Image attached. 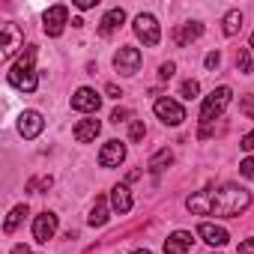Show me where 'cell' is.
I'll list each match as a JSON object with an SVG mask.
<instances>
[{
	"label": "cell",
	"instance_id": "obj_1",
	"mask_svg": "<svg viewBox=\"0 0 254 254\" xmlns=\"http://www.w3.org/2000/svg\"><path fill=\"white\" fill-rule=\"evenodd\" d=\"M248 203H251V194L239 186H224L215 191H197L186 200V206L197 215H224V218L245 212Z\"/></svg>",
	"mask_w": 254,
	"mask_h": 254
},
{
	"label": "cell",
	"instance_id": "obj_2",
	"mask_svg": "<svg viewBox=\"0 0 254 254\" xmlns=\"http://www.w3.org/2000/svg\"><path fill=\"white\" fill-rule=\"evenodd\" d=\"M33 60H36V48L30 45V48L24 51V57H21L18 63H12V69H9V84H12V87H18V90H24V93H33V90H36Z\"/></svg>",
	"mask_w": 254,
	"mask_h": 254
},
{
	"label": "cell",
	"instance_id": "obj_3",
	"mask_svg": "<svg viewBox=\"0 0 254 254\" xmlns=\"http://www.w3.org/2000/svg\"><path fill=\"white\" fill-rule=\"evenodd\" d=\"M230 99H233V93H230V87H218V90H212L206 99H203V108H200V123H212L227 105H230Z\"/></svg>",
	"mask_w": 254,
	"mask_h": 254
},
{
	"label": "cell",
	"instance_id": "obj_4",
	"mask_svg": "<svg viewBox=\"0 0 254 254\" xmlns=\"http://www.w3.org/2000/svg\"><path fill=\"white\" fill-rule=\"evenodd\" d=\"M135 36H138L144 45L156 48V45H159V39H162L159 21H156L153 15H138V18H135Z\"/></svg>",
	"mask_w": 254,
	"mask_h": 254
},
{
	"label": "cell",
	"instance_id": "obj_5",
	"mask_svg": "<svg viewBox=\"0 0 254 254\" xmlns=\"http://www.w3.org/2000/svg\"><path fill=\"white\" fill-rule=\"evenodd\" d=\"M153 111H156V117H159L162 123H168V126H180V123L186 120L183 105H180V102H174V99H156Z\"/></svg>",
	"mask_w": 254,
	"mask_h": 254
},
{
	"label": "cell",
	"instance_id": "obj_6",
	"mask_svg": "<svg viewBox=\"0 0 254 254\" xmlns=\"http://www.w3.org/2000/svg\"><path fill=\"white\" fill-rule=\"evenodd\" d=\"M114 66H117V72H123V75H135V72L141 69V51L132 48V45H123V48L114 54Z\"/></svg>",
	"mask_w": 254,
	"mask_h": 254
},
{
	"label": "cell",
	"instance_id": "obj_7",
	"mask_svg": "<svg viewBox=\"0 0 254 254\" xmlns=\"http://www.w3.org/2000/svg\"><path fill=\"white\" fill-rule=\"evenodd\" d=\"M0 36H3V42H0V48H3V60H9L24 45V33L18 30V24H3V27H0Z\"/></svg>",
	"mask_w": 254,
	"mask_h": 254
},
{
	"label": "cell",
	"instance_id": "obj_8",
	"mask_svg": "<svg viewBox=\"0 0 254 254\" xmlns=\"http://www.w3.org/2000/svg\"><path fill=\"white\" fill-rule=\"evenodd\" d=\"M42 129H45V120H42L39 111H24V114L18 117V132H21V138L33 141Z\"/></svg>",
	"mask_w": 254,
	"mask_h": 254
},
{
	"label": "cell",
	"instance_id": "obj_9",
	"mask_svg": "<svg viewBox=\"0 0 254 254\" xmlns=\"http://www.w3.org/2000/svg\"><path fill=\"white\" fill-rule=\"evenodd\" d=\"M99 105H102V96H99L96 90H90V87H81V90H75V96H72V108H75V111L96 114Z\"/></svg>",
	"mask_w": 254,
	"mask_h": 254
},
{
	"label": "cell",
	"instance_id": "obj_10",
	"mask_svg": "<svg viewBox=\"0 0 254 254\" xmlns=\"http://www.w3.org/2000/svg\"><path fill=\"white\" fill-rule=\"evenodd\" d=\"M66 18H69V9H66L63 3L51 6V9L45 12V18H42V21H45V24H42V27H45V33H48V36H60V33H63Z\"/></svg>",
	"mask_w": 254,
	"mask_h": 254
},
{
	"label": "cell",
	"instance_id": "obj_11",
	"mask_svg": "<svg viewBox=\"0 0 254 254\" xmlns=\"http://www.w3.org/2000/svg\"><path fill=\"white\" fill-rule=\"evenodd\" d=\"M126 159V144L123 141H108L99 153V165L102 168H117L120 162Z\"/></svg>",
	"mask_w": 254,
	"mask_h": 254
},
{
	"label": "cell",
	"instance_id": "obj_12",
	"mask_svg": "<svg viewBox=\"0 0 254 254\" xmlns=\"http://www.w3.org/2000/svg\"><path fill=\"white\" fill-rule=\"evenodd\" d=\"M54 233H57V215H54V212L36 215V221H33V236H36L39 242H48Z\"/></svg>",
	"mask_w": 254,
	"mask_h": 254
},
{
	"label": "cell",
	"instance_id": "obj_13",
	"mask_svg": "<svg viewBox=\"0 0 254 254\" xmlns=\"http://www.w3.org/2000/svg\"><path fill=\"white\" fill-rule=\"evenodd\" d=\"M197 236L209 245H227V230L221 224H212V221H200L197 224Z\"/></svg>",
	"mask_w": 254,
	"mask_h": 254
},
{
	"label": "cell",
	"instance_id": "obj_14",
	"mask_svg": "<svg viewBox=\"0 0 254 254\" xmlns=\"http://www.w3.org/2000/svg\"><path fill=\"white\" fill-rule=\"evenodd\" d=\"M191 233H186V230H177V233H171L168 239H165V254H186L189 248H191Z\"/></svg>",
	"mask_w": 254,
	"mask_h": 254
},
{
	"label": "cell",
	"instance_id": "obj_15",
	"mask_svg": "<svg viewBox=\"0 0 254 254\" xmlns=\"http://www.w3.org/2000/svg\"><path fill=\"white\" fill-rule=\"evenodd\" d=\"M111 206H114V212H120V215H126L132 209V191H129V186H114V191H111Z\"/></svg>",
	"mask_w": 254,
	"mask_h": 254
},
{
	"label": "cell",
	"instance_id": "obj_16",
	"mask_svg": "<svg viewBox=\"0 0 254 254\" xmlns=\"http://www.w3.org/2000/svg\"><path fill=\"white\" fill-rule=\"evenodd\" d=\"M200 33H203V24L191 21V24H183V27H177V30H174V42H177L180 48H186V45H189V42H194Z\"/></svg>",
	"mask_w": 254,
	"mask_h": 254
},
{
	"label": "cell",
	"instance_id": "obj_17",
	"mask_svg": "<svg viewBox=\"0 0 254 254\" xmlns=\"http://www.w3.org/2000/svg\"><path fill=\"white\" fill-rule=\"evenodd\" d=\"M99 129H102L99 120H81V123L75 126V141H78V144H90V141L99 135Z\"/></svg>",
	"mask_w": 254,
	"mask_h": 254
},
{
	"label": "cell",
	"instance_id": "obj_18",
	"mask_svg": "<svg viewBox=\"0 0 254 254\" xmlns=\"http://www.w3.org/2000/svg\"><path fill=\"white\" fill-rule=\"evenodd\" d=\"M123 21H126V12H123V9H111V12L102 18V24H99V36H111Z\"/></svg>",
	"mask_w": 254,
	"mask_h": 254
},
{
	"label": "cell",
	"instance_id": "obj_19",
	"mask_svg": "<svg viewBox=\"0 0 254 254\" xmlns=\"http://www.w3.org/2000/svg\"><path fill=\"white\" fill-rule=\"evenodd\" d=\"M171 162H174V153H171V150L165 147V150H159V153H156V156H153V159L147 162V168H150L153 174H162V171H165V168H168Z\"/></svg>",
	"mask_w": 254,
	"mask_h": 254
},
{
	"label": "cell",
	"instance_id": "obj_20",
	"mask_svg": "<svg viewBox=\"0 0 254 254\" xmlns=\"http://www.w3.org/2000/svg\"><path fill=\"white\" fill-rule=\"evenodd\" d=\"M221 24H224V27H221V30H224V36H236V33L242 30V15H239V9H230V12L224 15V21H221Z\"/></svg>",
	"mask_w": 254,
	"mask_h": 254
},
{
	"label": "cell",
	"instance_id": "obj_21",
	"mask_svg": "<svg viewBox=\"0 0 254 254\" xmlns=\"http://www.w3.org/2000/svg\"><path fill=\"white\" fill-rule=\"evenodd\" d=\"M105 221H108V203H105V197H96V206L90 212V224L93 227H102Z\"/></svg>",
	"mask_w": 254,
	"mask_h": 254
},
{
	"label": "cell",
	"instance_id": "obj_22",
	"mask_svg": "<svg viewBox=\"0 0 254 254\" xmlns=\"http://www.w3.org/2000/svg\"><path fill=\"white\" fill-rule=\"evenodd\" d=\"M24 215H27V206H24V203H18V206L9 212V218H6V224H3V230H6V233H15V227L21 224V218H24Z\"/></svg>",
	"mask_w": 254,
	"mask_h": 254
},
{
	"label": "cell",
	"instance_id": "obj_23",
	"mask_svg": "<svg viewBox=\"0 0 254 254\" xmlns=\"http://www.w3.org/2000/svg\"><path fill=\"white\" fill-rule=\"evenodd\" d=\"M51 189V177H33L30 183H27V191H36V194H42V191H48Z\"/></svg>",
	"mask_w": 254,
	"mask_h": 254
},
{
	"label": "cell",
	"instance_id": "obj_24",
	"mask_svg": "<svg viewBox=\"0 0 254 254\" xmlns=\"http://www.w3.org/2000/svg\"><path fill=\"white\" fill-rule=\"evenodd\" d=\"M180 93H183V99H194V96L200 93V84L189 78V81H183V87H180Z\"/></svg>",
	"mask_w": 254,
	"mask_h": 254
},
{
	"label": "cell",
	"instance_id": "obj_25",
	"mask_svg": "<svg viewBox=\"0 0 254 254\" xmlns=\"http://www.w3.org/2000/svg\"><path fill=\"white\" fill-rule=\"evenodd\" d=\"M144 135H147V129H144V123H141V120H135V123L129 126V138H132V141H141Z\"/></svg>",
	"mask_w": 254,
	"mask_h": 254
},
{
	"label": "cell",
	"instance_id": "obj_26",
	"mask_svg": "<svg viewBox=\"0 0 254 254\" xmlns=\"http://www.w3.org/2000/svg\"><path fill=\"white\" fill-rule=\"evenodd\" d=\"M239 174H242L245 180H254V156L245 159V162H239Z\"/></svg>",
	"mask_w": 254,
	"mask_h": 254
},
{
	"label": "cell",
	"instance_id": "obj_27",
	"mask_svg": "<svg viewBox=\"0 0 254 254\" xmlns=\"http://www.w3.org/2000/svg\"><path fill=\"white\" fill-rule=\"evenodd\" d=\"M236 69L251 72V57H248V51H239V54H236Z\"/></svg>",
	"mask_w": 254,
	"mask_h": 254
},
{
	"label": "cell",
	"instance_id": "obj_28",
	"mask_svg": "<svg viewBox=\"0 0 254 254\" xmlns=\"http://www.w3.org/2000/svg\"><path fill=\"white\" fill-rule=\"evenodd\" d=\"M203 63H206V69H215V66L221 63V57H218V54L212 51V54H206V60H203Z\"/></svg>",
	"mask_w": 254,
	"mask_h": 254
},
{
	"label": "cell",
	"instance_id": "obj_29",
	"mask_svg": "<svg viewBox=\"0 0 254 254\" xmlns=\"http://www.w3.org/2000/svg\"><path fill=\"white\" fill-rule=\"evenodd\" d=\"M174 69H177V66H174V63H162V69H159V75H162V78H165V81H168V78H171V75H174Z\"/></svg>",
	"mask_w": 254,
	"mask_h": 254
},
{
	"label": "cell",
	"instance_id": "obj_30",
	"mask_svg": "<svg viewBox=\"0 0 254 254\" xmlns=\"http://www.w3.org/2000/svg\"><path fill=\"white\" fill-rule=\"evenodd\" d=\"M126 117H129V111H126V108H117V111L111 114V120H114V123H123Z\"/></svg>",
	"mask_w": 254,
	"mask_h": 254
},
{
	"label": "cell",
	"instance_id": "obj_31",
	"mask_svg": "<svg viewBox=\"0 0 254 254\" xmlns=\"http://www.w3.org/2000/svg\"><path fill=\"white\" fill-rule=\"evenodd\" d=\"M239 254H254V239H248V242H242L239 248H236Z\"/></svg>",
	"mask_w": 254,
	"mask_h": 254
},
{
	"label": "cell",
	"instance_id": "obj_32",
	"mask_svg": "<svg viewBox=\"0 0 254 254\" xmlns=\"http://www.w3.org/2000/svg\"><path fill=\"white\" fill-rule=\"evenodd\" d=\"M242 150H254V132H248L245 138H242V144H239Z\"/></svg>",
	"mask_w": 254,
	"mask_h": 254
},
{
	"label": "cell",
	"instance_id": "obj_33",
	"mask_svg": "<svg viewBox=\"0 0 254 254\" xmlns=\"http://www.w3.org/2000/svg\"><path fill=\"white\" fill-rule=\"evenodd\" d=\"M108 96H111V99H120V96H123V90H120L117 84H108Z\"/></svg>",
	"mask_w": 254,
	"mask_h": 254
},
{
	"label": "cell",
	"instance_id": "obj_34",
	"mask_svg": "<svg viewBox=\"0 0 254 254\" xmlns=\"http://www.w3.org/2000/svg\"><path fill=\"white\" fill-rule=\"evenodd\" d=\"M75 6L78 9H90V6H96V0H75Z\"/></svg>",
	"mask_w": 254,
	"mask_h": 254
},
{
	"label": "cell",
	"instance_id": "obj_35",
	"mask_svg": "<svg viewBox=\"0 0 254 254\" xmlns=\"http://www.w3.org/2000/svg\"><path fill=\"white\" fill-rule=\"evenodd\" d=\"M12 254H33V251H30L27 245H15V248H12Z\"/></svg>",
	"mask_w": 254,
	"mask_h": 254
},
{
	"label": "cell",
	"instance_id": "obj_36",
	"mask_svg": "<svg viewBox=\"0 0 254 254\" xmlns=\"http://www.w3.org/2000/svg\"><path fill=\"white\" fill-rule=\"evenodd\" d=\"M132 254H150V251H144V248H138V251H132Z\"/></svg>",
	"mask_w": 254,
	"mask_h": 254
},
{
	"label": "cell",
	"instance_id": "obj_37",
	"mask_svg": "<svg viewBox=\"0 0 254 254\" xmlns=\"http://www.w3.org/2000/svg\"><path fill=\"white\" fill-rule=\"evenodd\" d=\"M251 48H254V33H251Z\"/></svg>",
	"mask_w": 254,
	"mask_h": 254
}]
</instances>
